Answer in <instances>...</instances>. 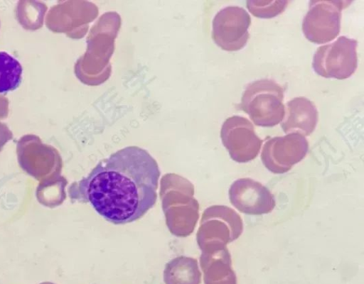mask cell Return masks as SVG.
Segmentation results:
<instances>
[{"mask_svg": "<svg viewBox=\"0 0 364 284\" xmlns=\"http://www.w3.org/2000/svg\"><path fill=\"white\" fill-rule=\"evenodd\" d=\"M160 170L151 154L127 146L100 160L70 187L72 200L88 203L106 221L126 224L141 218L157 199Z\"/></svg>", "mask_w": 364, "mask_h": 284, "instance_id": "6da1fadb", "label": "cell"}, {"mask_svg": "<svg viewBox=\"0 0 364 284\" xmlns=\"http://www.w3.org/2000/svg\"><path fill=\"white\" fill-rule=\"evenodd\" d=\"M284 89L275 81L262 79L249 84L242 96L240 108L258 126L271 127L284 115Z\"/></svg>", "mask_w": 364, "mask_h": 284, "instance_id": "7a4b0ae2", "label": "cell"}, {"mask_svg": "<svg viewBox=\"0 0 364 284\" xmlns=\"http://www.w3.org/2000/svg\"><path fill=\"white\" fill-rule=\"evenodd\" d=\"M358 42L346 36L318 47L313 57L312 67L320 76L344 80L350 77L358 66Z\"/></svg>", "mask_w": 364, "mask_h": 284, "instance_id": "3957f363", "label": "cell"}, {"mask_svg": "<svg viewBox=\"0 0 364 284\" xmlns=\"http://www.w3.org/2000/svg\"><path fill=\"white\" fill-rule=\"evenodd\" d=\"M351 1H311L302 22V30L309 41L321 44L333 40L340 32L341 11Z\"/></svg>", "mask_w": 364, "mask_h": 284, "instance_id": "277c9868", "label": "cell"}, {"mask_svg": "<svg viewBox=\"0 0 364 284\" xmlns=\"http://www.w3.org/2000/svg\"><path fill=\"white\" fill-rule=\"evenodd\" d=\"M250 23V16L243 8L227 6L220 10L213 20L212 38L225 50H239L249 39Z\"/></svg>", "mask_w": 364, "mask_h": 284, "instance_id": "5b68a950", "label": "cell"}, {"mask_svg": "<svg viewBox=\"0 0 364 284\" xmlns=\"http://www.w3.org/2000/svg\"><path fill=\"white\" fill-rule=\"evenodd\" d=\"M309 143L305 136L287 133L267 140L262 148L261 160L270 172L281 174L289 171L306 155Z\"/></svg>", "mask_w": 364, "mask_h": 284, "instance_id": "8992f818", "label": "cell"}, {"mask_svg": "<svg viewBox=\"0 0 364 284\" xmlns=\"http://www.w3.org/2000/svg\"><path fill=\"white\" fill-rule=\"evenodd\" d=\"M220 137L230 158L237 163H247L255 159L262 143L252 124L240 116L228 117L224 121Z\"/></svg>", "mask_w": 364, "mask_h": 284, "instance_id": "52a82bcc", "label": "cell"}, {"mask_svg": "<svg viewBox=\"0 0 364 284\" xmlns=\"http://www.w3.org/2000/svg\"><path fill=\"white\" fill-rule=\"evenodd\" d=\"M229 198L237 210L247 214H268L276 205L271 192L259 182L248 178L232 182L229 189Z\"/></svg>", "mask_w": 364, "mask_h": 284, "instance_id": "ba28073f", "label": "cell"}, {"mask_svg": "<svg viewBox=\"0 0 364 284\" xmlns=\"http://www.w3.org/2000/svg\"><path fill=\"white\" fill-rule=\"evenodd\" d=\"M318 121V111L311 101L298 97L287 102L281 126L286 133H296L304 136L310 135Z\"/></svg>", "mask_w": 364, "mask_h": 284, "instance_id": "9c48e42d", "label": "cell"}, {"mask_svg": "<svg viewBox=\"0 0 364 284\" xmlns=\"http://www.w3.org/2000/svg\"><path fill=\"white\" fill-rule=\"evenodd\" d=\"M204 280L205 284H237L231 256L226 247L218 250V258L206 271Z\"/></svg>", "mask_w": 364, "mask_h": 284, "instance_id": "30bf717a", "label": "cell"}, {"mask_svg": "<svg viewBox=\"0 0 364 284\" xmlns=\"http://www.w3.org/2000/svg\"><path fill=\"white\" fill-rule=\"evenodd\" d=\"M22 72L18 60L6 52H0V93L15 90L21 84Z\"/></svg>", "mask_w": 364, "mask_h": 284, "instance_id": "8fae6325", "label": "cell"}, {"mask_svg": "<svg viewBox=\"0 0 364 284\" xmlns=\"http://www.w3.org/2000/svg\"><path fill=\"white\" fill-rule=\"evenodd\" d=\"M166 284H199L200 273L196 261L188 266H169L164 272Z\"/></svg>", "mask_w": 364, "mask_h": 284, "instance_id": "7c38bea8", "label": "cell"}, {"mask_svg": "<svg viewBox=\"0 0 364 284\" xmlns=\"http://www.w3.org/2000/svg\"><path fill=\"white\" fill-rule=\"evenodd\" d=\"M288 1H247L250 13L258 18H269L282 13L287 6Z\"/></svg>", "mask_w": 364, "mask_h": 284, "instance_id": "4fadbf2b", "label": "cell"}, {"mask_svg": "<svg viewBox=\"0 0 364 284\" xmlns=\"http://www.w3.org/2000/svg\"><path fill=\"white\" fill-rule=\"evenodd\" d=\"M11 138V131L5 124L0 122V151L4 145Z\"/></svg>", "mask_w": 364, "mask_h": 284, "instance_id": "5bb4252c", "label": "cell"}]
</instances>
